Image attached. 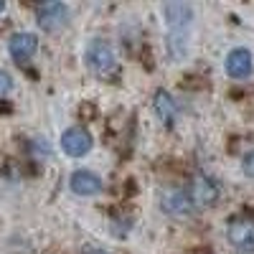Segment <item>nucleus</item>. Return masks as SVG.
<instances>
[{"label":"nucleus","instance_id":"obj_6","mask_svg":"<svg viewBox=\"0 0 254 254\" xmlns=\"http://www.w3.org/2000/svg\"><path fill=\"white\" fill-rule=\"evenodd\" d=\"M163 15H165V23L171 28V33H183V28L190 23V18H193V8L188 3H165Z\"/></svg>","mask_w":254,"mask_h":254},{"label":"nucleus","instance_id":"obj_5","mask_svg":"<svg viewBox=\"0 0 254 254\" xmlns=\"http://www.w3.org/2000/svg\"><path fill=\"white\" fill-rule=\"evenodd\" d=\"M226 237L237 249L254 252V221L252 219H234L226 229Z\"/></svg>","mask_w":254,"mask_h":254},{"label":"nucleus","instance_id":"obj_1","mask_svg":"<svg viewBox=\"0 0 254 254\" xmlns=\"http://www.w3.org/2000/svg\"><path fill=\"white\" fill-rule=\"evenodd\" d=\"M84 59H87V66H89L94 74H107V71H112V69H115V61H117L112 44H110V41H104V38L89 41Z\"/></svg>","mask_w":254,"mask_h":254},{"label":"nucleus","instance_id":"obj_11","mask_svg":"<svg viewBox=\"0 0 254 254\" xmlns=\"http://www.w3.org/2000/svg\"><path fill=\"white\" fill-rule=\"evenodd\" d=\"M153 110H155L158 120H160V122H165V125H173V122H176V117H178V104H176V99H173L171 94H168V92H163V89L155 94Z\"/></svg>","mask_w":254,"mask_h":254},{"label":"nucleus","instance_id":"obj_12","mask_svg":"<svg viewBox=\"0 0 254 254\" xmlns=\"http://www.w3.org/2000/svg\"><path fill=\"white\" fill-rule=\"evenodd\" d=\"M242 171H244L249 178H254V150H249V153L242 158Z\"/></svg>","mask_w":254,"mask_h":254},{"label":"nucleus","instance_id":"obj_4","mask_svg":"<svg viewBox=\"0 0 254 254\" xmlns=\"http://www.w3.org/2000/svg\"><path fill=\"white\" fill-rule=\"evenodd\" d=\"M61 150L71 155V158H81L92 150V135L87 127H69L61 135Z\"/></svg>","mask_w":254,"mask_h":254},{"label":"nucleus","instance_id":"obj_7","mask_svg":"<svg viewBox=\"0 0 254 254\" xmlns=\"http://www.w3.org/2000/svg\"><path fill=\"white\" fill-rule=\"evenodd\" d=\"M252 51L249 49H231L226 56V74L231 79H247L252 74Z\"/></svg>","mask_w":254,"mask_h":254},{"label":"nucleus","instance_id":"obj_8","mask_svg":"<svg viewBox=\"0 0 254 254\" xmlns=\"http://www.w3.org/2000/svg\"><path fill=\"white\" fill-rule=\"evenodd\" d=\"M69 188L76 196H97L102 190V178L92 171H74L69 178Z\"/></svg>","mask_w":254,"mask_h":254},{"label":"nucleus","instance_id":"obj_14","mask_svg":"<svg viewBox=\"0 0 254 254\" xmlns=\"http://www.w3.org/2000/svg\"><path fill=\"white\" fill-rule=\"evenodd\" d=\"M84 254H107V252H99V249H94V252H84Z\"/></svg>","mask_w":254,"mask_h":254},{"label":"nucleus","instance_id":"obj_10","mask_svg":"<svg viewBox=\"0 0 254 254\" xmlns=\"http://www.w3.org/2000/svg\"><path fill=\"white\" fill-rule=\"evenodd\" d=\"M38 49V38L33 33H15L10 41H8V51L15 61H28Z\"/></svg>","mask_w":254,"mask_h":254},{"label":"nucleus","instance_id":"obj_2","mask_svg":"<svg viewBox=\"0 0 254 254\" xmlns=\"http://www.w3.org/2000/svg\"><path fill=\"white\" fill-rule=\"evenodd\" d=\"M219 183L208 176H196L190 181V188H188V201L190 206H214L219 201Z\"/></svg>","mask_w":254,"mask_h":254},{"label":"nucleus","instance_id":"obj_9","mask_svg":"<svg viewBox=\"0 0 254 254\" xmlns=\"http://www.w3.org/2000/svg\"><path fill=\"white\" fill-rule=\"evenodd\" d=\"M163 211H168L171 216H188L190 211H193V206H190L188 201V193L181 188H173V190H165L163 193Z\"/></svg>","mask_w":254,"mask_h":254},{"label":"nucleus","instance_id":"obj_13","mask_svg":"<svg viewBox=\"0 0 254 254\" xmlns=\"http://www.w3.org/2000/svg\"><path fill=\"white\" fill-rule=\"evenodd\" d=\"M10 87H13L10 74H8V71H0V97H5V94L10 92Z\"/></svg>","mask_w":254,"mask_h":254},{"label":"nucleus","instance_id":"obj_15","mask_svg":"<svg viewBox=\"0 0 254 254\" xmlns=\"http://www.w3.org/2000/svg\"><path fill=\"white\" fill-rule=\"evenodd\" d=\"M5 10V3H3V0H0V13H3Z\"/></svg>","mask_w":254,"mask_h":254},{"label":"nucleus","instance_id":"obj_3","mask_svg":"<svg viewBox=\"0 0 254 254\" xmlns=\"http://www.w3.org/2000/svg\"><path fill=\"white\" fill-rule=\"evenodd\" d=\"M36 20H38V26L49 33L61 31L69 20V5L66 3H44L36 10Z\"/></svg>","mask_w":254,"mask_h":254}]
</instances>
